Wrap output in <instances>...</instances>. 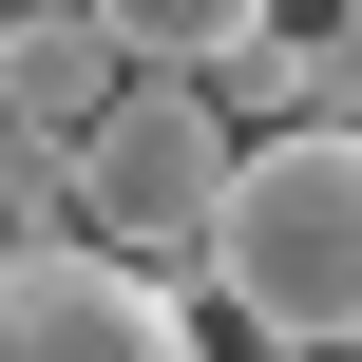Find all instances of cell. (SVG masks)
Listing matches in <instances>:
<instances>
[{
    "mask_svg": "<svg viewBox=\"0 0 362 362\" xmlns=\"http://www.w3.org/2000/svg\"><path fill=\"white\" fill-rule=\"evenodd\" d=\"M210 95H229L248 134H305V115H344V38H286V19H267V38L210 57Z\"/></svg>",
    "mask_w": 362,
    "mask_h": 362,
    "instance_id": "5",
    "label": "cell"
},
{
    "mask_svg": "<svg viewBox=\"0 0 362 362\" xmlns=\"http://www.w3.org/2000/svg\"><path fill=\"white\" fill-rule=\"evenodd\" d=\"M0 362H191L172 267L95 248V229H19L0 248Z\"/></svg>",
    "mask_w": 362,
    "mask_h": 362,
    "instance_id": "3",
    "label": "cell"
},
{
    "mask_svg": "<svg viewBox=\"0 0 362 362\" xmlns=\"http://www.w3.org/2000/svg\"><path fill=\"white\" fill-rule=\"evenodd\" d=\"M134 76H153V57H134L95 0H38V19H0V134H95Z\"/></svg>",
    "mask_w": 362,
    "mask_h": 362,
    "instance_id": "4",
    "label": "cell"
},
{
    "mask_svg": "<svg viewBox=\"0 0 362 362\" xmlns=\"http://www.w3.org/2000/svg\"><path fill=\"white\" fill-rule=\"evenodd\" d=\"M95 19H115L153 76H210V57H229V38H267L286 0H95Z\"/></svg>",
    "mask_w": 362,
    "mask_h": 362,
    "instance_id": "6",
    "label": "cell"
},
{
    "mask_svg": "<svg viewBox=\"0 0 362 362\" xmlns=\"http://www.w3.org/2000/svg\"><path fill=\"white\" fill-rule=\"evenodd\" d=\"M210 305L267 344H344L362 362V115L248 134L229 210H210Z\"/></svg>",
    "mask_w": 362,
    "mask_h": 362,
    "instance_id": "1",
    "label": "cell"
},
{
    "mask_svg": "<svg viewBox=\"0 0 362 362\" xmlns=\"http://www.w3.org/2000/svg\"><path fill=\"white\" fill-rule=\"evenodd\" d=\"M76 153H95V248L210 286V210H229V172H248V115H229L210 76H134Z\"/></svg>",
    "mask_w": 362,
    "mask_h": 362,
    "instance_id": "2",
    "label": "cell"
},
{
    "mask_svg": "<svg viewBox=\"0 0 362 362\" xmlns=\"http://www.w3.org/2000/svg\"><path fill=\"white\" fill-rule=\"evenodd\" d=\"M267 362H344V344H267Z\"/></svg>",
    "mask_w": 362,
    "mask_h": 362,
    "instance_id": "7",
    "label": "cell"
},
{
    "mask_svg": "<svg viewBox=\"0 0 362 362\" xmlns=\"http://www.w3.org/2000/svg\"><path fill=\"white\" fill-rule=\"evenodd\" d=\"M344 19H362V0H344Z\"/></svg>",
    "mask_w": 362,
    "mask_h": 362,
    "instance_id": "8",
    "label": "cell"
}]
</instances>
